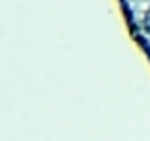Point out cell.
Wrapping results in <instances>:
<instances>
[{"instance_id": "cell-1", "label": "cell", "mask_w": 150, "mask_h": 141, "mask_svg": "<svg viewBox=\"0 0 150 141\" xmlns=\"http://www.w3.org/2000/svg\"><path fill=\"white\" fill-rule=\"evenodd\" d=\"M142 27H144V31L150 35V8L144 13V19H142Z\"/></svg>"}]
</instances>
